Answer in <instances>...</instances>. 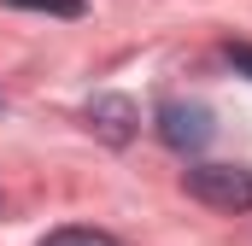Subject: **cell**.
<instances>
[{
    "label": "cell",
    "instance_id": "277c9868",
    "mask_svg": "<svg viewBox=\"0 0 252 246\" xmlns=\"http://www.w3.org/2000/svg\"><path fill=\"white\" fill-rule=\"evenodd\" d=\"M41 246H118L106 229H53Z\"/></svg>",
    "mask_w": 252,
    "mask_h": 246
},
{
    "label": "cell",
    "instance_id": "8992f818",
    "mask_svg": "<svg viewBox=\"0 0 252 246\" xmlns=\"http://www.w3.org/2000/svg\"><path fill=\"white\" fill-rule=\"evenodd\" d=\"M223 59L235 64V70H247V76H252V41H229V47H223Z\"/></svg>",
    "mask_w": 252,
    "mask_h": 246
},
{
    "label": "cell",
    "instance_id": "6da1fadb",
    "mask_svg": "<svg viewBox=\"0 0 252 246\" xmlns=\"http://www.w3.org/2000/svg\"><path fill=\"white\" fill-rule=\"evenodd\" d=\"M182 187H188V199L211 205V211H252V170H241V164H188Z\"/></svg>",
    "mask_w": 252,
    "mask_h": 246
},
{
    "label": "cell",
    "instance_id": "5b68a950",
    "mask_svg": "<svg viewBox=\"0 0 252 246\" xmlns=\"http://www.w3.org/2000/svg\"><path fill=\"white\" fill-rule=\"evenodd\" d=\"M6 6H18V12H47V18H82V12H88L82 0H6Z\"/></svg>",
    "mask_w": 252,
    "mask_h": 246
},
{
    "label": "cell",
    "instance_id": "3957f363",
    "mask_svg": "<svg viewBox=\"0 0 252 246\" xmlns=\"http://www.w3.org/2000/svg\"><path fill=\"white\" fill-rule=\"evenodd\" d=\"M88 129H94L106 147H129V141L141 135V112H135L129 94H94V100H88Z\"/></svg>",
    "mask_w": 252,
    "mask_h": 246
},
{
    "label": "cell",
    "instance_id": "7a4b0ae2",
    "mask_svg": "<svg viewBox=\"0 0 252 246\" xmlns=\"http://www.w3.org/2000/svg\"><path fill=\"white\" fill-rule=\"evenodd\" d=\"M153 129H158V141L170 147V153H205L211 147V135H217V123L211 112L199 106V100H164L158 112H153Z\"/></svg>",
    "mask_w": 252,
    "mask_h": 246
}]
</instances>
